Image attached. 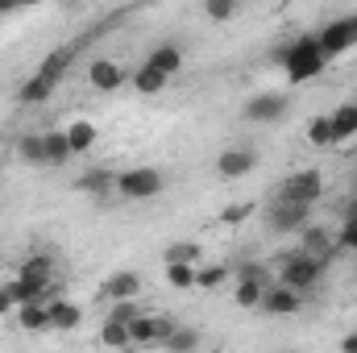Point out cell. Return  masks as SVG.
<instances>
[{
  "instance_id": "9a60e30c",
  "label": "cell",
  "mask_w": 357,
  "mask_h": 353,
  "mask_svg": "<svg viewBox=\"0 0 357 353\" xmlns=\"http://www.w3.org/2000/svg\"><path fill=\"white\" fill-rule=\"evenodd\" d=\"M88 84L96 91H116L121 84H125V71H121L112 59H96V63L88 67Z\"/></svg>"
},
{
  "instance_id": "4dcf8cb0",
  "label": "cell",
  "mask_w": 357,
  "mask_h": 353,
  "mask_svg": "<svg viewBox=\"0 0 357 353\" xmlns=\"http://www.w3.org/2000/svg\"><path fill=\"white\" fill-rule=\"evenodd\" d=\"M167 283H171V287H178V291L195 287V266H167Z\"/></svg>"
},
{
  "instance_id": "f1b7e54d",
  "label": "cell",
  "mask_w": 357,
  "mask_h": 353,
  "mask_svg": "<svg viewBox=\"0 0 357 353\" xmlns=\"http://www.w3.org/2000/svg\"><path fill=\"white\" fill-rule=\"evenodd\" d=\"M225 278H229V266H195V287H204V291L220 287Z\"/></svg>"
},
{
  "instance_id": "1f68e13d",
  "label": "cell",
  "mask_w": 357,
  "mask_h": 353,
  "mask_svg": "<svg viewBox=\"0 0 357 353\" xmlns=\"http://www.w3.org/2000/svg\"><path fill=\"white\" fill-rule=\"evenodd\" d=\"M212 21H233L237 17V4L233 0H208V8H204Z\"/></svg>"
},
{
  "instance_id": "4316f807",
  "label": "cell",
  "mask_w": 357,
  "mask_h": 353,
  "mask_svg": "<svg viewBox=\"0 0 357 353\" xmlns=\"http://www.w3.org/2000/svg\"><path fill=\"white\" fill-rule=\"evenodd\" d=\"M167 266H199V246L195 241H178L167 250Z\"/></svg>"
},
{
  "instance_id": "7c38bea8",
  "label": "cell",
  "mask_w": 357,
  "mask_h": 353,
  "mask_svg": "<svg viewBox=\"0 0 357 353\" xmlns=\"http://www.w3.org/2000/svg\"><path fill=\"white\" fill-rule=\"evenodd\" d=\"M303 308V295L299 291H291V287H266V295H262V312H270V316H295Z\"/></svg>"
},
{
  "instance_id": "9c48e42d",
  "label": "cell",
  "mask_w": 357,
  "mask_h": 353,
  "mask_svg": "<svg viewBox=\"0 0 357 353\" xmlns=\"http://www.w3.org/2000/svg\"><path fill=\"white\" fill-rule=\"evenodd\" d=\"M29 291H38V299L50 291V278H54V262L46 258V254H33V258H25L21 262V274H17Z\"/></svg>"
},
{
  "instance_id": "484cf974",
  "label": "cell",
  "mask_w": 357,
  "mask_h": 353,
  "mask_svg": "<svg viewBox=\"0 0 357 353\" xmlns=\"http://www.w3.org/2000/svg\"><path fill=\"white\" fill-rule=\"evenodd\" d=\"M133 88L142 91V96H158V91L167 88V80H162V75H158V71H150V67H146V63H142V67H137V71H133Z\"/></svg>"
},
{
  "instance_id": "ac0fdd59",
  "label": "cell",
  "mask_w": 357,
  "mask_h": 353,
  "mask_svg": "<svg viewBox=\"0 0 357 353\" xmlns=\"http://www.w3.org/2000/svg\"><path fill=\"white\" fill-rule=\"evenodd\" d=\"M137 291H142V278H137L133 270H116V274L104 283V295H108V299H116V303L137 299Z\"/></svg>"
},
{
  "instance_id": "5bb4252c",
  "label": "cell",
  "mask_w": 357,
  "mask_h": 353,
  "mask_svg": "<svg viewBox=\"0 0 357 353\" xmlns=\"http://www.w3.org/2000/svg\"><path fill=\"white\" fill-rule=\"evenodd\" d=\"M299 254H307V258H316V262H328V258L337 254V241L328 237V229L307 225V229H303V246H299Z\"/></svg>"
},
{
  "instance_id": "4fadbf2b",
  "label": "cell",
  "mask_w": 357,
  "mask_h": 353,
  "mask_svg": "<svg viewBox=\"0 0 357 353\" xmlns=\"http://www.w3.org/2000/svg\"><path fill=\"white\" fill-rule=\"evenodd\" d=\"M254 167H258V154H254V150H225V154L216 158V171L225 179H245Z\"/></svg>"
},
{
  "instance_id": "603a6c76",
  "label": "cell",
  "mask_w": 357,
  "mask_h": 353,
  "mask_svg": "<svg viewBox=\"0 0 357 353\" xmlns=\"http://www.w3.org/2000/svg\"><path fill=\"white\" fill-rule=\"evenodd\" d=\"M42 137H46V167H63V163L71 158L67 133H63V129H50V133H42Z\"/></svg>"
},
{
  "instance_id": "836d02e7",
  "label": "cell",
  "mask_w": 357,
  "mask_h": 353,
  "mask_svg": "<svg viewBox=\"0 0 357 353\" xmlns=\"http://www.w3.org/2000/svg\"><path fill=\"white\" fill-rule=\"evenodd\" d=\"M237 274H241V283H266V270L258 262H245V266H237Z\"/></svg>"
},
{
  "instance_id": "277c9868",
  "label": "cell",
  "mask_w": 357,
  "mask_h": 353,
  "mask_svg": "<svg viewBox=\"0 0 357 353\" xmlns=\"http://www.w3.org/2000/svg\"><path fill=\"white\" fill-rule=\"evenodd\" d=\"M324 195V175L316 171V167H307V171H295L291 179H282V187H278V195L274 200H287V204H316Z\"/></svg>"
},
{
  "instance_id": "f35d334b",
  "label": "cell",
  "mask_w": 357,
  "mask_h": 353,
  "mask_svg": "<svg viewBox=\"0 0 357 353\" xmlns=\"http://www.w3.org/2000/svg\"><path fill=\"white\" fill-rule=\"evenodd\" d=\"M8 308H13V303H8V299H4V291H0V316H4Z\"/></svg>"
},
{
  "instance_id": "74e56055",
  "label": "cell",
  "mask_w": 357,
  "mask_h": 353,
  "mask_svg": "<svg viewBox=\"0 0 357 353\" xmlns=\"http://www.w3.org/2000/svg\"><path fill=\"white\" fill-rule=\"evenodd\" d=\"M345 225H357V200L345 208Z\"/></svg>"
},
{
  "instance_id": "d6986e66",
  "label": "cell",
  "mask_w": 357,
  "mask_h": 353,
  "mask_svg": "<svg viewBox=\"0 0 357 353\" xmlns=\"http://www.w3.org/2000/svg\"><path fill=\"white\" fill-rule=\"evenodd\" d=\"M328 121H333V142H349V137H357V104L354 100H345Z\"/></svg>"
},
{
  "instance_id": "7a4b0ae2",
  "label": "cell",
  "mask_w": 357,
  "mask_h": 353,
  "mask_svg": "<svg viewBox=\"0 0 357 353\" xmlns=\"http://www.w3.org/2000/svg\"><path fill=\"white\" fill-rule=\"evenodd\" d=\"M75 50L79 46H59V50H50L46 59H42V67L21 84V91H17V100L21 104H42L50 91L63 84V75H67V67H71V59H75Z\"/></svg>"
},
{
  "instance_id": "d6a6232c",
  "label": "cell",
  "mask_w": 357,
  "mask_h": 353,
  "mask_svg": "<svg viewBox=\"0 0 357 353\" xmlns=\"http://www.w3.org/2000/svg\"><path fill=\"white\" fill-rule=\"evenodd\" d=\"M137 316H146V312H142V308H137L133 299H125V303H116V308H112V320H121L125 329H129V324H133Z\"/></svg>"
},
{
  "instance_id": "44dd1931",
  "label": "cell",
  "mask_w": 357,
  "mask_h": 353,
  "mask_svg": "<svg viewBox=\"0 0 357 353\" xmlns=\"http://www.w3.org/2000/svg\"><path fill=\"white\" fill-rule=\"evenodd\" d=\"M17 154H21L29 167H46V137H42V133H21V137H17Z\"/></svg>"
},
{
  "instance_id": "f546056e",
  "label": "cell",
  "mask_w": 357,
  "mask_h": 353,
  "mask_svg": "<svg viewBox=\"0 0 357 353\" xmlns=\"http://www.w3.org/2000/svg\"><path fill=\"white\" fill-rule=\"evenodd\" d=\"M262 295H266V283H237V303L241 308H262Z\"/></svg>"
},
{
  "instance_id": "5b68a950",
  "label": "cell",
  "mask_w": 357,
  "mask_h": 353,
  "mask_svg": "<svg viewBox=\"0 0 357 353\" xmlns=\"http://www.w3.org/2000/svg\"><path fill=\"white\" fill-rule=\"evenodd\" d=\"M316 42H320V54H324V59H337V54H345L349 46H357V13H345V17L328 21V25L316 33Z\"/></svg>"
},
{
  "instance_id": "52a82bcc",
  "label": "cell",
  "mask_w": 357,
  "mask_h": 353,
  "mask_svg": "<svg viewBox=\"0 0 357 353\" xmlns=\"http://www.w3.org/2000/svg\"><path fill=\"white\" fill-rule=\"evenodd\" d=\"M245 121H254V125H270V121H282L287 117V96H278V91H262V96H254V100H245Z\"/></svg>"
},
{
  "instance_id": "83f0119b",
  "label": "cell",
  "mask_w": 357,
  "mask_h": 353,
  "mask_svg": "<svg viewBox=\"0 0 357 353\" xmlns=\"http://www.w3.org/2000/svg\"><path fill=\"white\" fill-rule=\"evenodd\" d=\"M307 142H312V146H337V142H333V121H328V117H312Z\"/></svg>"
},
{
  "instance_id": "2e32d148",
  "label": "cell",
  "mask_w": 357,
  "mask_h": 353,
  "mask_svg": "<svg viewBox=\"0 0 357 353\" xmlns=\"http://www.w3.org/2000/svg\"><path fill=\"white\" fill-rule=\"evenodd\" d=\"M146 67H150V71H158L162 80H171V75L183 71V50L167 42V46H158V50H150V54H146Z\"/></svg>"
},
{
  "instance_id": "8992f818",
  "label": "cell",
  "mask_w": 357,
  "mask_h": 353,
  "mask_svg": "<svg viewBox=\"0 0 357 353\" xmlns=\"http://www.w3.org/2000/svg\"><path fill=\"white\" fill-rule=\"evenodd\" d=\"M116 191L125 200H154L162 191V171L158 167H133V171H121L116 175Z\"/></svg>"
},
{
  "instance_id": "30bf717a",
  "label": "cell",
  "mask_w": 357,
  "mask_h": 353,
  "mask_svg": "<svg viewBox=\"0 0 357 353\" xmlns=\"http://www.w3.org/2000/svg\"><path fill=\"white\" fill-rule=\"evenodd\" d=\"M75 187H79V191H88L91 200L108 204V200H112V191H116V175H112V167H91V171H84V175L75 179Z\"/></svg>"
},
{
  "instance_id": "cb8c5ba5",
  "label": "cell",
  "mask_w": 357,
  "mask_h": 353,
  "mask_svg": "<svg viewBox=\"0 0 357 353\" xmlns=\"http://www.w3.org/2000/svg\"><path fill=\"white\" fill-rule=\"evenodd\" d=\"M162 345H167L171 353H195V350H199V333H195V329H187V324H175V329H171V337H167Z\"/></svg>"
},
{
  "instance_id": "3957f363",
  "label": "cell",
  "mask_w": 357,
  "mask_h": 353,
  "mask_svg": "<svg viewBox=\"0 0 357 353\" xmlns=\"http://www.w3.org/2000/svg\"><path fill=\"white\" fill-rule=\"evenodd\" d=\"M324 266L328 262H316V258H307V254H287L282 258V270H278V278H282V287H291V291H312L316 283H320V274H324Z\"/></svg>"
},
{
  "instance_id": "ba28073f",
  "label": "cell",
  "mask_w": 357,
  "mask_h": 353,
  "mask_svg": "<svg viewBox=\"0 0 357 353\" xmlns=\"http://www.w3.org/2000/svg\"><path fill=\"white\" fill-rule=\"evenodd\" d=\"M307 216H312L307 204H287V200H274V204H270V229H274V233L307 229Z\"/></svg>"
},
{
  "instance_id": "8d00e7d4",
  "label": "cell",
  "mask_w": 357,
  "mask_h": 353,
  "mask_svg": "<svg viewBox=\"0 0 357 353\" xmlns=\"http://www.w3.org/2000/svg\"><path fill=\"white\" fill-rule=\"evenodd\" d=\"M341 353H357V333H345V341H341Z\"/></svg>"
},
{
  "instance_id": "e0dca14e",
  "label": "cell",
  "mask_w": 357,
  "mask_h": 353,
  "mask_svg": "<svg viewBox=\"0 0 357 353\" xmlns=\"http://www.w3.org/2000/svg\"><path fill=\"white\" fill-rule=\"evenodd\" d=\"M46 312H50V329H54V333H71V329H79V320H84V312H79L71 299H50Z\"/></svg>"
},
{
  "instance_id": "d590c367",
  "label": "cell",
  "mask_w": 357,
  "mask_h": 353,
  "mask_svg": "<svg viewBox=\"0 0 357 353\" xmlns=\"http://www.w3.org/2000/svg\"><path fill=\"white\" fill-rule=\"evenodd\" d=\"M250 216V204H233V208H225V225H237V220H245Z\"/></svg>"
},
{
  "instance_id": "ffe728a7",
  "label": "cell",
  "mask_w": 357,
  "mask_h": 353,
  "mask_svg": "<svg viewBox=\"0 0 357 353\" xmlns=\"http://www.w3.org/2000/svg\"><path fill=\"white\" fill-rule=\"evenodd\" d=\"M63 133H67L71 154H88L91 146H96V125H91V121H71Z\"/></svg>"
},
{
  "instance_id": "6da1fadb",
  "label": "cell",
  "mask_w": 357,
  "mask_h": 353,
  "mask_svg": "<svg viewBox=\"0 0 357 353\" xmlns=\"http://www.w3.org/2000/svg\"><path fill=\"white\" fill-rule=\"evenodd\" d=\"M274 63L287 71V80L291 84H307V80H316L320 71H324V54H320V42H316V33H303V38H295L291 46H278L274 50Z\"/></svg>"
},
{
  "instance_id": "8fae6325",
  "label": "cell",
  "mask_w": 357,
  "mask_h": 353,
  "mask_svg": "<svg viewBox=\"0 0 357 353\" xmlns=\"http://www.w3.org/2000/svg\"><path fill=\"white\" fill-rule=\"evenodd\" d=\"M171 329H175V324H167V320H158V316H137V320L129 324V341H133V345H162V341L171 337Z\"/></svg>"
},
{
  "instance_id": "e575fe53",
  "label": "cell",
  "mask_w": 357,
  "mask_h": 353,
  "mask_svg": "<svg viewBox=\"0 0 357 353\" xmlns=\"http://www.w3.org/2000/svg\"><path fill=\"white\" fill-rule=\"evenodd\" d=\"M337 250H354L357 254V225H345V229L337 233Z\"/></svg>"
},
{
  "instance_id": "d4e9b609",
  "label": "cell",
  "mask_w": 357,
  "mask_h": 353,
  "mask_svg": "<svg viewBox=\"0 0 357 353\" xmlns=\"http://www.w3.org/2000/svg\"><path fill=\"white\" fill-rule=\"evenodd\" d=\"M100 341H104L108 350H125V345H133V341H129V329H125L121 320H112V316L104 320V329H100Z\"/></svg>"
},
{
  "instance_id": "ab89813d",
  "label": "cell",
  "mask_w": 357,
  "mask_h": 353,
  "mask_svg": "<svg viewBox=\"0 0 357 353\" xmlns=\"http://www.w3.org/2000/svg\"><path fill=\"white\" fill-rule=\"evenodd\" d=\"M4 13H8V4H0V17H4Z\"/></svg>"
},
{
  "instance_id": "7402d4cb",
  "label": "cell",
  "mask_w": 357,
  "mask_h": 353,
  "mask_svg": "<svg viewBox=\"0 0 357 353\" xmlns=\"http://www.w3.org/2000/svg\"><path fill=\"white\" fill-rule=\"evenodd\" d=\"M17 324H21L25 333H42V329H50V312H46V303H25V308H17Z\"/></svg>"
}]
</instances>
